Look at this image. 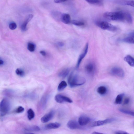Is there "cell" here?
Instances as JSON below:
<instances>
[{
    "label": "cell",
    "mask_w": 134,
    "mask_h": 134,
    "mask_svg": "<svg viewBox=\"0 0 134 134\" xmlns=\"http://www.w3.org/2000/svg\"><path fill=\"white\" fill-rule=\"evenodd\" d=\"M85 82L84 77L74 72L71 74L68 79L69 85L71 88L82 85L85 83Z\"/></svg>",
    "instance_id": "cell-1"
},
{
    "label": "cell",
    "mask_w": 134,
    "mask_h": 134,
    "mask_svg": "<svg viewBox=\"0 0 134 134\" xmlns=\"http://www.w3.org/2000/svg\"><path fill=\"white\" fill-rule=\"evenodd\" d=\"M106 19L113 21H126L125 12H107L103 15Z\"/></svg>",
    "instance_id": "cell-2"
},
{
    "label": "cell",
    "mask_w": 134,
    "mask_h": 134,
    "mask_svg": "<svg viewBox=\"0 0 134 134\" xmlns=\"http://www.w3.org/2000/svg\"><path fill=\"white\" fill-rule=\"evenodd\" d=\"M10 104L8 100L5 98L3 99L0 104V113L1 117L6 115L10 109Z\"/></svg>",
    "instance_id": "cell-3"
},
{
    "label": "cell",
    "mask_w": 134,
    "mask_h": 134,
    "mask_svg": "<svg viewBox=\"0 0 134 134\" xmlns=\"http://www.w3.org/2000/svg\"><path fill=\"white\" fill-rule=\"evenodd\" d=\"M96 24L99 27L103 30L113 31H116L118 30L116 27L107 21H98L97 22Z\"/></svg>",
    "instance_id": "cell-4"
},
{
    "label": "cell",
    "mask_w": 134,
    "mask_h": 134,
    "mask_svg": "<svg viewBox=\"0 0 134 134\" xmlns=\"http://www.w3.org/2000/svg\"><path fill=\"white\" fill-rule=\"evenodd\" d=\"M55 100L57 103L62 104L66 102L70 103L73 102V100L69 97L61 94H58L55 96Z\"/></svg>",
    "instance_id": "cell-5"
},
{
    "label": "cell",
    "mask_w": 134,
    "mask_h": 134,
    "mask_svg": "<svg viewBox=\"0 0 134 134\" xmlns=\"http://www.w3.org/2000/svg\"><path fill=\"white\" fill-rule=\"evenodd\" d=\"M110 72L111 75L121 78L124 77L125 76L123 70L119 67H114L111 70Z\"/></svg>",
    "instance_id": "cell-6"
},
{
    "label": "cell",
    "mask_w": 134,
    "mask_h": 134,
    "mask_svg": "<svg viewBox=\"0 0 134 134\" xmlns=\"http://www.w3.org/2000/svg\"><path fill=\"white\" fill-rule=\"evenodd\" d=\"M116 120V119L115 118H111L106 119L104 120L97 121L92 123L91 126L92 127H94L102 126L110 123L115 121Z\"/></svg>",
    "instance_id": "cell-7"
},
{
    "label": "cell",
    "mask_w": 134,
    "mask_h": 134,
    "mask_svg": "<svg viewBox=\"0 0 134 134\" xmlns=\"http://www.w3.org/2000/svg\"><path fill=\"white\" fill-rule=\"evenodd\" d=\"M68 128L71 130L81 129L83 127L80 125L79 122L74 120H71L69 121L67 124Z\"/></svg>",
    "instance_id": "cell-8"
},
{
    "label": "cell",
    "mask_w": 134,
    "mask_h": 134,
    "mask_svg": "<svg viewBox=\"0 0 134 134\" xmlns=\"http://www.w3.org/2000/svg\"><path fill=\"white\" fill-rule=\"evenodd\" d=\"M54 111L52 110L49 112L44 115L41 119V122L43 123L47 122L51 120L53 118L54 115Z\"/></svg>",
    "instance_id": "cell-9"
},
{
    "label": "cell",
    "mask_w": 134,
    "mask_h": 134,
    "mask_svg": "<svg viewBox=\"0 0 134 134\" xmlns=\"http://www.w3.org/2000/svg\"><path fill=\"white\" fill-rule=\"evenodd\" d=\"M88 43H87L86 44L83 52L80 55L79 59L78 60L76 65V68H79L80 64L83 60L84 59L87 54L88 51Z\"/></svg>",
    "instance_id": "cell-10"
},
{
    "label": "cell",
    "mask_w": 134,
    "mask_h": 134,
    "mask_svg": "<svg viewBox=\"0 0 134 134\" xmlns=\"http://www.w3.org/2000/svg\"><path fill=\"white\" fill-rule=\"evenodd\" d=\"M85 69L88 74H93L95 71V65L93 63H89L86 65Z\"/></svg>",
    "instance_id": "cell-11"
},
{
    "label": "cell",
    "mask_w": 134,
    "mask_h": 134,
    "mask_svg": "<svg viewBox=\"0 0 134 134\" xmlns=\"http://www.w3.org/2000/svg\"><path fill=\"white\" fill-rule=\"evenodd\" d=\"M91 120L90 118L86 116H82L79 117L78 122L80 125L83 126L87 125Z\"/></svg>",
    "instance_id": "cell-12"
},
{
    "label": "cell",
    "mask_w": 134,
    "mask_h": 134,
    "mask_svg": "<svg viewBox=\"0 0 134 134\" xmlns=\"http://www.w3.org/2000/svg\"><path fill=\"white\" fill-rule=\"evenodd\" d=\"M33 16L32 15L30 14L27 17L21 26V29L22 31H25L27 30V25L32 19Z\"/></svg>",
    "instance_id": "cell-13"
},
{
    "label": "cell",
    "mask_w": 134,
    "mask_h": 134,
    "mask_svg": "<svg viewBox=\"0 0 134 134\" xmlns=\"http://www.w3.org/2000/svg\"><path fill=\"white\" fill-rule=\"evenodd\" d=\"M61 125L58 122H51L46 125L44 128L47 130L57 129L60 127Z\"/></svg>",
    "instance_id": "cell-14"
},
{
    "label": "cell",
    "mask_w": 134,
    "mask_h": 134,
    "mask_svg": "<svg viewBox=\"0 0 134 134\" xmlns=\"http://www.w3.org/2000/svg\"><path fill=\"white\" fill-rule=\"evenodd\" d=\"M61 20L63 23L66 24H70L71 21L70 16L67 14H62Z\"/></svg>",
    "instance_id": "cell-15"
},
{
    "label": "cell",
    "mask_w": 134,
    "mask_h": 134,
    "mask_svg": "<svg viewBox=\"0 0 134 134\" xmlns=\"http://www.w3.org/2000/svg\"><path fill=\"white\" fill-rule=\"evenodd\" d=\"M40 130V127L37 126H30L27 127L24 129V130L28 132L38 131Z\"/></svg>",
    "instance_id": "cell-16"
},
{
    "label": "cell",
    "mask_w": 134,
    "mask_h": 134,
    "mask_svg": "<svg viewBox=\"0 0 134 134\" xmlns=\"http://www.w3.org/2000/svg\"><path fill=\"white\" fill-rule=\"evenodd\" d=\"M124 60L129 65L134 67V58L131 55H127L125 57Z\"/></svg>",
    "instance_id": "cell-17"
},
{
    "label": "cell",
    "mask_w": 134,
    "mask_h": 134,
    "mask_svg": "<svg viewBox=\"0 0 134 134\" xmlns=\"http://www.w3.org/2000/svg\"><path fill=\"white\" fill-rule=\"evenodd\" d=\"M70 70L69 69H65L61 71L59 74V76L62 78H64L69 74Z\"/></svg>",
    "instance_id": "cell-18"
},
{
    "label": "cell",
    "mask_w": 134,
    "mask_h": 134,
    "mask_svg": "<svg viewBox=\"0 0 134 134\" xmlns=\"http://www.w3.org/2000/svg\"><path fill=\"white\" fill-rule=\"evenodd\" d=\"M97 92L100 95H104L107 92V89L105 86H100L98 88Z\"/></svg>",
    "instance_id": "cell-19"
},
{
    "label": "cell",
    "mask_w": 134,
    "mask_h": 134,
    "mask_svg": "<svg viewBox=\"0 0 134 134\" xmlns=\"http://www.w3.org/2000/svg\"><path fill=\"white\" fill-rule=\"evenodd\" d=\"M125 95L124 94L118 95L115 100V103L116 104H120L122 103L123 98Z\"/></svg>",
    "instance_id": "cell-20"
},
{
    "label": "cell",
    "mask_w": 134,
    "mask_h": 134,
    "mask_svg": "<svg viewBox=\"0 0 134 134\" xmlns=\"http://www.w3.org/2000/svg\"><path fill=\"white\" fill-rule=\"evenodd\" d=\"M27 117L28 119L31 120L34 118L35 117V114L34 111L31 108L29 109L27 111Z\"/></svg>",
    "instance_id": "cell-21"
},
{
    "label": "cell",
    "mask_w": 134,
    "mask_h": 134,
    "mask_svg": "<svg viewBox=\"0 0 134 134\" xmlns=\"http://www.w3.org/2000/svg\"><path fill=\"white\" fill-rule=\"evenodd\" d=\"M68 86L66 82L64 81H62L59 84L58 88L59 91H63Z\"/></svg>",
    "instance_id": "cell-22"
},
{
    "label": "cell",
    "mask_w": 134,
    "mask_h": 134,
    "mask_svg": "<svg viewBox=\"0 0 134 134\" xmlns=\"http://www.w3.org/2000/svg\"><path fill=\"white\" fill-rule=\"evenodd\" d=\"M122 41L128 43L134 44V36L126 37L122 39Z\"/></svg>",
    "instance_id": "cell-23"
},
{
    "label": "cell",
    "mask_w": 134,
    "mask_h": 134,
    "mask_svg": "<svg viewBox=\"0 0 134 134\" xmlns=\"http://www.w3.org/2000/svg\"><path fill=\"white\" fill-rule=\"evenodd\" d=\"M119 110L120 112L134 117V111L124 109H119Z\"/></svg>",
    "instance_id": "cell-24"
},
{
    "label": "cell",
    "mask_w": 134,
    "mask_h": 134,
    "mask_svg": "<svg viewBox=\"0 0 134 134\" xmlns=\"http://www.w3.org/2000/svg\"><path fill=\"white\" fill-rule=\"evenodd\" d=\"M89 4H91L100 5L102 4L103 2L101 0H85Z\"/></svg>",
    "instance_id": "cell-25"
},
{
    "label": "cell",
    "mask_w": 134,
    "mask_h": 134,
    "mask_svg": "<svg viewBox=\"0 0 134 134\" xmlns=\"http://www.w3.org/2000/svg\"><path fill=\"white\" fill-rule=\"evenodd\" d=\"M126 21L128 23L131 24L132 22V19L131 15L128 12H125Z\"/></svg>",
    "instance_id": "cell-26"
},
{
    "label": "cell",
    "mask_w": 134,
    "mask_h": 134,
    "mask_svg": "<svg viewBox=\"0 0 134 134\" xmlns=\"http://www.w3.org/2000/svg\"><path fill=\"white\" fill-rule=\"evenodd\" d=\"M71 22L73 24L77 26H82L85 25L83 22L77 20H73Z\"/></svg>",
    "instance_id": "cell-27"
},
{
    "label": "cell",
    "mask_w": 134,
    "mask_h": 134,
    "mask_svg": "<svg viewBox=\"0 0 134 134\" xmlns=\"http://www.w3.org/2000/svg\"><path fill=\"white\" fill-rule=\"evenodd\" d=\"M27 49L30 52H33L34 51L35 49V44L31 43H29L28 44Z\"/></svg>",
    "instance_id": "cell-28"
},
{
    "label": "cell",
    "mask_w": 134,
    "mask_h": 134,
    "mask_svg": "<svg viewBox=\"0 0 134 134\" xmlns=\"http://www.w3.org/2000/svg\"><path fill=\"white\" fill-rule=\"evenodd\" d=\"M16 73L17 75L23 77L25 75V73L24 71L19 69H18L16 70Z\"/></svg>",
    "instance_id": "cell-29"
},
{
    "label": "cell",
    "mask_w": 134,
    "mask_h": 134,
    "mask_svg": "<svg viewBox=\"0 0 134 134\" xmlns=\"http://www.w3.org/2000/svg\"><path fill=\"white\" fill-rule=\"evenodd\" d=\"M52 13V15L54 18H60L61 19L62 14H61V13L55 11V12H53Z\"/></svg>",
    "instance_id": "cell-30"
},
{
    "label": "cell",
    "mask_w": 134,
    "mask_h": 134,
    "mask_svg": "<svg viewBox=\"0 0 134 134\" xmlns=\"http://www.w3.org/2000/svg\"><path fill=\"white\" fill-rule=\"evenodd\" d=\"M123 4L124 5L131 6L134 7V1L132 0H130L127 1H125L123 2Z\"/></svg>",
    "instance_id": "cell-31"
},
{
    "label": "cell",
    "mask_w": 134,
    "mask_h": 134,
    "mask_svg": "<svg viewBox=\"0 0 134 134\" xmlns=\"http://www.w3.org/2000/svg\"><path fill=\"white\" fill-rule=\"evenodd\" d=\"M24 110V108L21 106H19L16 109L15 111L16 113L20 114L23 113Z\"/></svg>",
    "instance_id": "cell-32"
},
{
    "label": "cell",
    "mask_w": 134,
    "mask_h": 134,
    "mask_svg": "<svg viewBox=\"0 0 134 134\" xmlns=\"http://www.w3.org/2000/svg\"><path fill=\"white\" fill-rule=\"evenodd\" d=\"M17 25L15 22H12L9 25V28L12 30L15 29L17 28Z\"/></svg>",
    "instance_id": "cell-33"
},
{
    "label": "cell",
    "mask_w": 134,
    "mask_h": 134,
    "mask_svg": "<svg viewBox=\"0 0 134 134\" xmlns=\"http://www.w3.org/2000/svg\"><path fill=\"white\" fill-rule=\"evenodd\" d=\"M115 133L116 134H128V133L127 132L121 130L117 131L115 132Z\"/></svg>",
    "instance_id": "cell-34"
},
{
    "label": "cell",
    "mask_w": 134,
    "mask_h": 134,
    "mask_svg": "<svg viewBox=\"0 0 134 134\" xmlns=\"http://www.w3.org/2000/svg\"><path fill=\"white\" fill-rule=\"evenodd\" d=\"M68 0H54V2L56 3H61L64 2Z\"/></svg>",
    "instance_id": "cell-35"
},
{
    "label": "cell",
    "mask_w": 134,
    "mask_h": 134,
    "mask_svg": "<svg viewBox=\"0 0 134 134\" xmlns=\"http://www.w3.org/2000/svg\"><path fill=\"white\" fill-rule=\"evenodd\" d=\"M130 99L128 98H127L125 99L124 100V105H126L129 103L130 102Z\"/></svg>",
    "instance_id": "cell-36"
},
{
    "label": "cell",
    "mask_w": 134,
    "mask_h": 134,
    "mask_svg": "<svg viewBox=\"0 0 134 134\" xmlns=\"http://www.w3.org/2000/svg\"><path fill=\"white\" fill-rule=\"evenodd\" d=\"M58 45L60 47H63L64 46V44L62 42H59L58 43Z\"/></svg>",
    "instance_id": "cell-37"
},
{
    "label": "cell",
    "mask_w": 134,
    "mask_h": 134,
    "mask_svg": "<svg viewBox=\"0 0 134 134\" xmlns=\"http://www.w3.org/2000/svg\"><path fill=\"white\" fill-rule=\"evenodd\" d=\"M40 54L43 55V56H45L46 54V53L45 51H41L40 52Z\"/></svg>",
    "instance_id": "cell-38"
},
{
    "label": "cell",
    "mask_w": 134,
    "mask_h": 134,
    "mask_svg": "<svg viewBox=\"0 0 134 134\" xmlns=\"http://www.w3.org/2000/svg\"><path fill=\"white\" fill-rule=\"evenodd\" d=\"M4 62L2 60H0V64H1V65H2L4 64Z\"/></svg>",
    "instance_id": "cell-39"
},
{
    "label": "cell",
    "mask_w": 134,
    "mask_h": 134,
    "mask_svg": "<svg viewBox=\"0 0 134 134\" xmlns=\"http://www.w3.org/2000/svg\"><path fill=\"white\" fill-rule=\"evenodd\" d=\"M129 35L131 36H134V32L130 33V34Z\"/></svg>",
    "instance_id": "cell-40"
},
{
    "label": "cell",
    "mask_w": 134,
    "mask_h": 134,
    "mask_svg": "<svg viewBox=\"0 0 134 134\" xmlns=\"http://www.w3.org/2000/svg\"><path fill=\"white\" fill-rule=\"evenodd\" d=\"M100 133L98 132L95 131V132H93L92 133V134H100V133Z\"/></svg>",
    "instance_id": "cell-41"
},
{
    "label": "cell",
    "mask_w": 134,
    "mask_h": 134,
    "mask_svg": "<svg viewBox=\"0 0 134 134\" xmlns=\"http://www.w3.org/2000/svg\"></svg>",
    "instance_id": "cell-42"
}]
</instances>
